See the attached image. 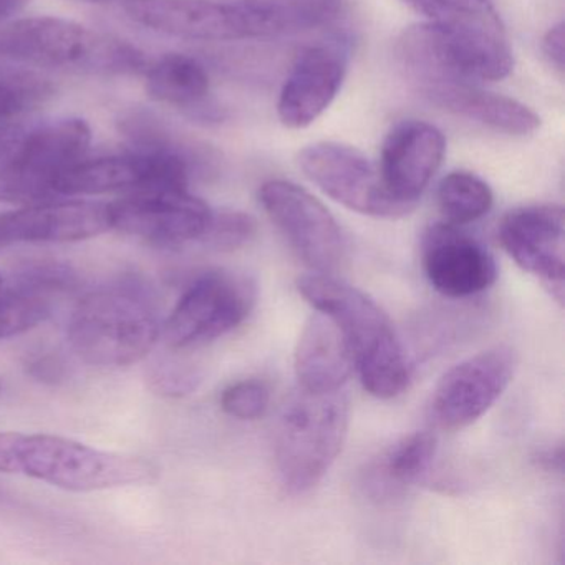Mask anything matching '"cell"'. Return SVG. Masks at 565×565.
Wrapping results in <instances>:
<instances>
[{
	"label": "cell",
	"instance_id": "obj_2",
	"mask_svg": "<svg viewBox=\"0 0 565 565\" xmlns=\"http://www.w3.org/2000/svg\"><path fill=\"white\" fill-rule=\"evenodd\" d=\"M300 296L329 317L349 343L363 388L390 399L408 388L412 365L385 310L362 290L332 274L312 273L297 280Z\"/></svg>",
	"mask_w": 565,
	"mask_h": 565
},
{
	"label": "cell",
	"instance_id": "obj_28",
	"mask_svg": "<svg viewBox=\"0 0 565 565\" xmlns=\"http://www.w3.org/2000/svg\"><path fill=\"white\" fill-rule=\"evenodd\" d=\"M25 370L32 379L47 385H58L67 376V365L57 353H39L25 363Z\"/></svg>",
	"mask_w": 565,
	"mask_h": 565
},
{
	"label": "cell",
	"instance_id": "obj_30",
	"mask_svg": "<svg viewBox=\"0 0 565 565\" xmlns=\"http://www.w3.org/2000/svg\"><path fill=\"white\" fill-rule=\"evenodd\" d=\"M534 462L539 468L551 472H562L564 469V448L562 445L551 446L535 452Z\"/></svg>",
	"mask_w": 565,
	"mask_h": 565
},
{
	"label": "cell",
	"instance_id": "obj_3",
	"mask_svg": "<svg viewBox=\"0 0 565 565\" xmlns=\"http://www.w3.org/2000/svg\"><path fill=\"white\" fill-rule=\"evenodd\" d=\"M396 61L413 90L439 110L512 137H525L541 127L531 108L486 90L482 82L466 74L431 32L416 31L402 39Z\"/></svg>",
	"mask_w": 565,
	"mask_h": 565
},
{
	"label": "cell",
	"instance_id": "obj_27",
	"mask_svg": "<svg viewBox=\"0 0 565 565\" xmlns=\"http://www.w3.org/2000/svg\"><path fill=\"white\" fill-rule=\"evenodd\" d=\"M151 388L163 396L190 395L200 383V375L180 362H160L148 373Z\"/></svg>",
	"mask_w": 565,
	"mask_h": 565
},
{
	"label": "cell",
	"instance_id": "obj_17",
	"mask_svg": "<svg viewBox=\"0 0 565 565\" xmlns=\"http://www.w3.org/2000/svg\"><path fill=\"white\" fill-rule=\"evenodd\" d=\"M347 42L330 41L306 49L290 71L277 115L284 127L302 130L322 117L342 88L349 71Z\"/></svg>",
	"mask_w": 565,
	"mask_h": 565
},
{
	"label": "cell",
	"instance_id": "obj_10",
	"mask_svg": "<svg viewBox=\"0 0 565 565\" xmlns=\"http://www.w3.org/2000/svg\"><path fill=\"white\" fill-rule=\"evenodd\" d=\"M256 299V284L243 274H201L184 290L161 335L173 350L203 345L239 327L249 317Z\"/></svg>",
	"mask_w": 565,
	"mask_h": 565
},
{
	"label": "cell",
	"instance_id": "obj_29",
	"mask_svg": "<svg viewBox=\"0 0 565 565\" xmlns=\"http://www.w3.org/2000/svg\"><path fill=\"white\" fill-rule=\"evenodd\" d=\"M542 52L548 64L558 72L564 74L565 67V25L564 22H558L554 28L548 29L547 34L544 35L542 41Z\"/></svg>",
	"mask_w": 565,
	"mask_h": 565
},
{
	"label": "cell",
	"instance_id": "obj_12",
	"mask_svg": "<svg viewBox=\"0 0 565 565\" xmlns=\"http://www.w3.org/2000/svg\"><path fill=\"white\" fill-rule=\"evenodd\" d=\"M259 201L297 256L313 273L333 274L345 259V237L335 217L309 191L286 180H270Z\"/></svg>",
	"mask_w": 565,
	"mask_h": 565
},
{
	"label": "cell",
	"instance_id": "obj_19",
	"mask_svg": "<svg viewBox=\"0 0 565 565\" xmlns=\"http://www.w3.org/2000/svg\"><path fill=\"white\" fill-rule=\"evenodd\" d=\"M108 204L88 201L28 204L0 213L4 246L18 243H77L110 231Z\"/></svg>",
	"mask_w": 565,
	"mask_h": 565
},
{
	"label": "cell",
	"instance_id": "obj_26",
	"mask_svg": "<svg viewBox=\"0 0 565 565\" xmlns=\"http://www.w3.org/2000/svg\"><path fill=\"white\" fill-rule=\"evenodd\" d=\"M270 403L269 386L259 380H244L227 386L221 395V408L226 415L243 422H254L266 415Z\"/></svg>",
	"mask_w": 565,
	"mask_h": 565
},
{
	"label": "cell",
	"instance_id": "obj_33",
	"mask_svg": "<svg viewBox=\"0 0 565 565\" xmlns=\"http://www.w3.org/2000/svg\"><path fill=\"white\" fill-rule=\"evenodd\" d=\"M4 287V277L0 276V290Z\"/></svg>",
	"mask_w": 565,
	"mask_h": 565
},
{
	"label": "cell",
	"instance_id": "obj_24",
	"mask_svg": "<svg viewBox=\"0 0 565 565\" xmlns=\"http://www.w3.org/2000/svg\"><path fill=\"white\" fill-rule=\"evenodd\" d=\"M494 194L481 178L468 171H452L438 186V206L446 223H475L491 211Z\"/></svg>",
	"mask_w": 565,
	"mask_h": 565
},
{
	"label": "cell",
	"instance_id": "obj_7",
	"mask_svg": "<svg viewBox=\"0 0 565 565\" xmlns=\"http://www.w3.org/2000/svg\"><path fill=\"white\" fill-rule=\"evenodd\" d=\"M0 55L34 67L82 74H130L145 67L137 47L58 18H29L0 31Z\"/></svg>",
	"mask_w": 565,
	"mask_h": 565
},
{
	"label": "cell",
	"instance_id": "obj_23",
	"mask_svg": "<svg viewBox=\"0 0 565 565\" xmlns=\"http://www.w3.org/2000/svg\"><path fill=\"white\" fill-rule=\"evenodd\" d=\"M54 294L14 276L0 290V339L22 335L51 317Z\"/></svg>",
	"mask_w": 565,
	"mask_h": 565
},
{
	"label": "cell",
	"instance_id": "obj_31",
	"mask_svg": "<svg viewBox=\"0 0 565 565\" xmlns=\"http://www.w3.org/2000/svg\"><path fill=\"white\" fill-rule=\"evenodd\" d=\"M31 2L32 0H0V21L24 11Z\"/></svg>",
	"mask_w": 565,
	"mask_h": 565
},
{
	"label": "cell",
	"instance_id": "obj_6",
	"mask_svg": "<svg viewBox=\"0 0 565 565\" xmlns=\"http://www.w3.org/2000/svg\"><path fill=\"white\" fill-rule=\"evenodd\" d=\"M349 398L342 390L310 393L297 388L287 399L274 435L280 482L290 494L316 488L342 451L349 431Z\"/></svg>",
	"mask_w": 565,
	"mask_h": 565
},
{
	"label": "cell",
	"instance_id": "obj_14",
	"mask_svg": "<svg viewBox=\"0 0 565 565\" xmlns=\"http://www.w3.org/2000/svg\"><path fill=\"white\" fill-rule=\"evenodd\" d=\"M111 230L160 247L198 243L213 210L190 188H163L128 193L108 204Z\"/></svg>",
	"mask_w": 565,
	"mask_h": 565
},
{
	"label": "cell",
	"instance_id": "obj_4",
	"mask_svg": "<svg viewBox=\"0 0 565 565\" xmlns=\"http://www.w3.org/2000/svg\"><path fill=\"white\" fill-rule=\"evenodd\" d=\"M0 472L29 476L65 491L94 492L153 482L158 468L148 459L62 436L0 431Z\"/></svg>",
	"mask_w": 565,
	"mask_h": 565
},
{
	"label": "cell",
	"instance_id": "obj_32",
	"mask_svg": "<svg viewBox=\"0 0 565 565\" xmlns=\"http://www.w3.org/2000/svg\"><path fill=\"white\" fill-rule=\"evenodd\" d=\"M85 2H94V4H110V2H124V0H85Z\"/></svg>",
	"mask_w": 565,
	"mask_h": 565
},
{
	"label": "cell",
	"instance_id": "obj_5",
	"mask_svg": "<svg viewBox=\"0 0 565 565\" xmlns=\"http://www.w3.org/2000/svg\"><path fill=\"white\" fill-rule=\"evenodd\" d=\"M160 333L150 296L134 282L88 292L78 300L67 327L72 350L95 366L140 362L157 345Z\"/></svg>",
	"mask_w": 565,
	"mask_h": 565
},
{
	"label": "cell",
	"instance_id": "obj_20",
	"mask_svg": "<svg viewBox=\"0 0 565 565\" xmlns=\"http://www.w3.org/2000/svg\"><path fill=\"white\" fill-rule=\"evenodd\" d=\"M294 365L299 388L310 393L339 392L355 370L345 337L329 317L320 312L303 326Z\"/></svg>",
	"mask_w": 565,
	"mask_h": 565
},
{
	"label": "cell",
	"instance_id": "obj_22",
	"mask_svg": "<svg viewBox=\"0 0 565 565\" xmlns=\"http://www.w3.org/2000/svg\"><path fill=\"white\" fill-rule=\"evenodd\" d=\"M436 438L429 431H416L392 446L370 471L373 491L392 492L422 481L435 461Z\"/></svg>",
	"mask_w": 565,
	"mask_h": 565
},
{
	"label": "cell",
	"instance_id": "obj_21",
	"mask_svg": "<svg viewBox=\"0 0 565 565\" xmlns=\"http://www.w3.org/2000/svg\"><path fill=\"white\" fill-rule=\"evenodd\" d=\"M147 90L153 100L184 108L200 117L207 107L210 75L200 61L184 54H168L147 72Z\"/></svg>",
	"mask_w": 565,
	"mask_h": 565
},
{
	"label": "cell",
	"instance_id": "obj_9",
	"mask_svg": "<svg viewBox=\"0 0 565 565\" xmlns=\"http://www.w3.org/2000/svg\"><path fill=\"white\" fill-rule=\"evenodd\" d=\"M438 32L452 61L479 82H498L514 67L508 32L491 0H403Z\"/></svg>",
	"mask_w": 565,
	"mask_h": 565
},
{
	"label": "cell",
	"instance_id": "obj_34",
	"mask_svg": "<svg viewBox=\"0 0 565 565\" xmlns=\"http://www.w3.org/2000/svg\"><path fill=\"white\" fill-rule=\"evenodd\" d=\"M2 247H6V246H4V241H2V236H0V249H2Z\"/></svg>",
	"mask_w": 565,
	"mask_h": 565
},
{
	"label": "cell",
	"instance_id": "obj_1",
	"mask_svg": "<svg viewBox=\"0 0 565 565\" xmlns=\"http://www.w3.org/2000/svg\"><path fill=\"white\" fill-rule=\"evenodd\" d=\"M131 21L171 38L201 42L296 34L322 24L335 0H124Z\"/></svg>",
	"mask_w": 565,
	"mask_h": 565
},
{
	"label": "cell",
	"instance_id": "obj_16",
	"mask_svg": "<svg viewBox=\"0 0 565 565\" xmlns=\"http://www.w3.org/2000/svg\"><path fill=\"white\" fill-rule=\"evenodd\" d=\"M422 266L436 292L465 299L498 279L494 257L481 241L449 223L433 224L422 241Z\"/></svg>",
	"mask_w": 565,
	"mask_h": 565
},
{
	"label": "cell",
	"instance_id": "obj_11",
	"mask_svg": "<svg viewBox=\"0 0 565 565\" xmlns=\"http://www.w3.org/2000/svg\"><path fill=\"white\" fill-rule=\"evenodd\" d=\"M300 170L327 196L363 216H406L415 206L402 203L386 190L379 168L349 145L320 141L303 148L299 153Z\"/></svg>",
	"mask_w": 565,
	"mask_h": 565
},
{
	"label": "cell",
	"instance_id": "obj_18",
	"mask_svg": "<svg viewBox=\"0 0 565 565\" xmlns=\"http://www.w3.org/2000/svg\"><path fill=\"white\" fill-rule=\"evenodd\" d=\"M445 154L446 138L435 125L399 121L383 141L380 177L393 198L416 207Z\"/></svg>",
	"mask_w": 565,
	"mask_h": 565
},
{
	"label": "cell",
	"instance_id": "obj_25",
	"mask_svg": "<svg viewBox=\"0 0 565 565\" xmlns=\"http://www.w3.org/2000/svg\"><path fill=\"white\" fill-rule=\"evenodd\" d=\"M257 233V223L243 211H213L210 224L198 243L217 253H231L249 244Z\"/></svg>",
	"mask_w": 565,
	"mask_h": 565
},
{
	"label": "cell",
	"instance_id": "obj_8",
	"mask_svg": "<svg viewBox=\"0 0 565 565\" xmlns=\"http://www.w3.org/2000/svg\"><path fill=\"white\" fill-rule=\"evenodd\" d=\"M90 143V127L81 118L25 131L0 161V203L28 206L57 196L62 177L87 158Z\"/></svg>",
	"mask_w": 565,
	"mask_h": 565
},
{
	"label": "cell",
	"instance_id": "obj_15",
	"mask_svg": "<svg viewBox=\"0 0 565 565\" xmlns=\"http://www.w3.org/2000/svg\"><path fill=\"white\" fill-rule=\"evenodd\" d=\"M499 241L524 273L564 303L565 214L557 204H531L502 217Z\"/></svg>",
	"mask_w": 565,
	"mask_h": 565
},
{
	"label": "cell",
	"instance_id": "obj_13",
	"mask_svg": "<svg viewBox=\"0 0 565 565\" xmlns=\"http://www.w3.org/2000/svg\"><path fill=\"white\" fill-rule=\"evenodd\" d=\"M518 355L492 347L449 369L433 390L429 415L438 428L456 431L478 422L511 385Z\"/></svg>",
	"mask_w": 565,
	"mask_h": 565
}]
</instances>
